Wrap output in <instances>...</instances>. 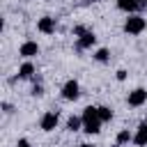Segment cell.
Segmentation results:
<instances>
[{
    "label": "cell",
    "instance_id": "5bb4252c",
    "mask_svg": "<svg viewBox=\"0 0 147 147\" xmlns=\"http://www.w3.org/2000/svg\"><path fill=\"white\" fill-rule=\"evenodd\" d=\"M99 119L101 122H110L113 119V108L110 106H99Z\"/></svg>",
    "mask_w": 147,
    "mask_h": 147
},
{
    "label": "cell",
    "instance_id": "7a4b0ae2",
    "mask_svg": "<svg viewBox=\"0 0 147 147\" xmlns=\"http://www.w3.org/2000/svg\"><path fill=\"white\" fill-rule=\"evenodd\" d=\"M57 122H60V115H57V110H48V113H44V115H41V119H39V126H41V131L51 133V131H55V129H57Z\"/></svg>",
    "mask_w": 147,
    "mask_h": 147
},
{
    "label": "cell",
    "instance_id": "9c48e42d",
    "mask_svg": "<svg viewBox=\"0 0 147 147\" xmlns=\"http://www.w3.org/2000/svg\"><path fill=\"white\" fill-rule=\"evenodd\" d=\"M16 76H18V80H28V78H32V76H34V64H32L30 60H25V62L18 67V74H16Z\"/></svg>",
    "mask_w": 147,
    "mask_h": 147
},
{
    "label": "cell",
    "instance_id": "3957f363",
    "mask_svg": "<svg viewBox=\"0 0 147 147\" xmlns=\"http://www.w3.org/2000/svg\"><path fill=\"white\" fill-rule=\"evenodd\" d=\"M126 103H129L131 108H140V106H145V103H147V90H145V87H136V90H131L129 96H126Z\"/></svg>",
    "mask_w": 147,
    "mask_h": 147
},
{
    "label": "cell",
    "instance_id": "d6986e66",
    "mask_svg": "<svg viewBox=\"0 0 147 147\" xmlns=\"http://www.w3.org/2000/svg\"><path fill=\"white\" fill-rule=\"evenodd\" d=\"M16 147H32V145H30V140H28V138H18Z\"/></svg>",
    "mask_w": 147,
    "mask_h": 147
},
{
    "label": "cell",
    "instance_id": "ba28073f",
    "mask_svg": "<svg viewBox=\"0 0 147 147\" xmlns=\"http://www.w3.org/2000/svg\"><path fill=\"white\" fill-rule=\"evenodd\" d=\"M133 145L147 147V122L138 124V129H136V133H133Z\"/></svg>",
    "mask_w": 147,
    "mask_h": 147
},
{
    "label": "cell",
    "instance_id": "6da1fadb",
    "mask_svg": "<svg viewBox=\"0 0 147 147\" xmlns=\"http://www.w3.org/2000/svg\"><path fill=\"white\" fill-rule=\"evenodd\" d=\"M147 28V18L142 14H129L124 21V32L126 34H142Z\"/></svg>",
    "mask_w": 147,
    "mask_h": 147
},
{
    "label": "cell",
    "instance_id": "603a6c76",
    "mask_svg": "<svg viewBox=\"0 0 147 147\" xmlns=\"http://www.w3.org/2000/svg\"><path fill=\"white\" fill-rule=\"evenodd\" d=\"M115 147H122V145H117V142H115Z\"/></svg>",
    "mask_w": 147,
    "mask_h": 147
},
{
    "label": "cell",
    "instance_id": "2e32d148",
    "mask_svg": "<svg viewBox=\"0 0 147 147\" xmlns=\"http://www.w3.org/2000/svg\"><path fill=\"white\" fill-rule=\"evenodd\" d=\"M85 32H87V28H85V25H76V28H74V37H83Z\"/></svg>",
    "mask_w": 147,
    "mask_h": 147
},
{
    "label": "cell",
    "instance_id": "52a82bcc",
    "mask_svg": "<svg viewBox=\"0 0 147 147\" xmlns=\"http://www.w3.org/2000/svg\"><path fill=\"white\" fill-rule=\"evenodd\" d=\"M37 30H39L41 34H53V32H55V18H53V16H41V18L37 21Z\"/></svg>",
    "mask_w": 147,
    "mask_h": 147
},
{
    "label": "cell",
    "instance_id": "44dd1931",
    "mask_svg": "<svg viewBox=\"0 0 147 147\" xmlns=\"http://www.w3.org/2000/svg\"><path fill=\"white\" fill-rule=\"evenodd\" d=\"M78 147H94V145H87V142H83V145H78Z\"/></svg>",
    "mask_w": 147,
    "mask_h": 147
},
{
    "label": "cell",
    "instance_id": "9a60e30c",
    "mask_svg": "<svg viewBox=\"0 0 147 147\" xmlns=\"http://www.w3.org/2000/svg\"><path fill=\"white\" fill-rule=\"evenodd\" d=\"M94 60L96 62H108L110 60V51L108 48H96L94 51Z\"/></svg>",
    "mask_w": 147,
    "mask_h": 147
},
{
    "label": "cell",
    "instance_id": "7402d4cb",
    "mask_svg": "<svg viewBox=\"0 0 147 147\" xmlns=\"http://www.w3.org/2000/svg\"><path fill=\"white\" fill-rule=\"evenodd\" d=\"M87 2H99V0H87Z\"/></svg>",
    "mask_w": 147,
    "mask_h": 147
},
{
    "label": "cell",
    "instance_id": "8fae6325",
    "mask_svg": "<svg viewBox=\"0 0 147 147\" xmlns=\"http://www.w3.org/2000/svg\"><path fill=\"white\" fill-rule=\"evenodd\" d=\"M101 119L96 117V119H87V122H83V131L87 133V136H96L99 131H101Z\"/></svg>",
    "mask_w": 147,
    "mask_h": 147
},
{
    "label": "cell",
    "instance_id": "ac0fdd59",
    "mask_svg": "<svg viewBox=\"0 0 147 147\" xmlns=\"http://www.w3.org/2000/svg\"><path fill=\"white\" fill-rule=\"evenodd\" d=\"M115 78H117L119 83H122V80H126V71H124V69H117V74H115Z\"/></svg>",
    "mask_w": 147,
    "mask_h": 147
},
{
    "label": "cell",
    "instance_id": "e0dca14e",
    "mask_svg": "<svg viewBox=\"0 0 147 147\" xmlns=\"http://www.w3.org/2000/svg\"><path fill=\"white\" fill-rule=\"evenodd\" d=\"M30 94H32V96H41V94H44V87H41V85H34Z\"/></svg>",
    "mask_w": 147,
    "mask_h": 147
},
{
    "label": "cell",
    "instance_id": "4fadbf2b",
    "mask_svg": "<svg viewBox=\"0 0 147 147\" xmlns=\"http://www.w3.org/2000/svg\"><path fill=\"white\" fill-rule=\"evenodd\" d=\"M115 142L117 145H129V142H133V133L129 129H119L117 136H115Z\"/></svg>",
    "mask_w": 147,
    "mask_h": 147
},
{
    "label": "cell",
    "instance_id": "277c9868",
    "mask_svg": "<svg viewBox=\"0 0 147 147\" xmlns=\"http://www.w3.org/2000/svg\"><path fill=\"white\" fill-rule=\"evenodd\" d=\"M78 96H80V85H78V80L69 78V80L62 85V99H67V101H76Z\"/></svg>",
    "mask_w": 147,
    "mask_h": 147
},
{
    "label": "cell",
    "instance_id": "7c38bea8",
    "mask_svg": "<svg viewBox=\"0 0 147 147\" xmlns=\"http://www.w3.org/2000/svg\"><path fill=\"white\" fill-rule=\"evenodd\" d=\"M67 131H71V133L83 131V117H80V115H69V119H67Z\"/></svg>",
    "mask_w": 147,
    "mask_h": 147
},
{
    "label": "cell",
    "instance_id": "30bf717a",
    "mask_svg": "<svg viewBox=\"0 0 147 147\" xmlns=\"http://www.w3.org/2000/svg\"><path fill=\"white\" fill-rule=\"evenodd\" d=\"M117 9H122L126 14H140L138 0H117Z\"/></svg>",
    "mask_w": 147,
    "mask_h": 147
},
{
    "label": "cell",
    "instance_id": "ffe728a7",
    "mask_svg": "<svg viewBox=\"0 0 147 147\" xmlns=\"http://www.w3.org/2000/svg\"><path fill=\"white\" fill-rule=\"evenodd\" d=\"M138 7H140V11L147 9V0H138Z\"/></svg>",
    "mask_w": 147,
    "mask_h": 147
},
{
    "label": "cell",
    "instance_id": "5b68a950",
    "mask_svg": "<svg viewBox=\"0 0 147 147\" xmlns=\"http://www.w3.org/2000/svg\"><path fill=\"white\" fill-rule=\"evenodd\" d=\"M18 55H21L23 60H30V57L39 55V44H37V41H32V39L23 41V44H21V48H18Z\"/></svg>",
    "mask_w": 147,
    "mask_h": 147
},
{
    "label": "cell",
    "instance_id": "8992f818",
    "mask_svg": "<svg viewBox=\"0 0 147 147\" xmlns=\"http://www.w3.org/2000/svg\"><path fill=\"white\" fill-rule=\"evenodd\" d=\"M94 44H96V34H94L92 30H87L83 37L76 39V51H78V53H80V51H87V48H92Z\"/></svg>",
    "mask_w": 147,
    "mask_h": 147
}]
</instances>
